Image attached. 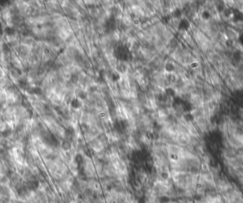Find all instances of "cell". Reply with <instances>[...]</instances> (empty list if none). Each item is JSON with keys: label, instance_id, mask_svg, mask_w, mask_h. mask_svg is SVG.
I'll return each mask as SVG.
<instances>
[{"label": "cell", "instance_id": "cell-5", "mask_svg": "<svg viewBox=\"0 0 243 203\" xmlns=\"http://www.w3.org/2000/svg\"><path fill=\"white\" fill-rule=\"evenodd\" d=\"M39 186V184H38L36 181H34V180H31L27 182L26 183V188L29 189V190H34V189H36L38 188Z\"/></svg>", "mask_w": 243, "mask_h": 203}, {"label": "cell", "instance_id": "cell-15", "mask_svg": "<svg viewBox=\"0 0 243 203\" xmlns=\"http://www.w3.org/2000/svg\"><path fill=\"white\" fill-rule=\"evenodd\" d=\"M174 14H175L176 17H179L181 16V12H180L179 9H176L174 11Z\"/></svg>", "mask_w": 243, "mask_h": 203}, {"label": "cell", "instance_id": "cell-3", "mask_svg": "<svg viewBox=\"0 0 243 203\" xmlns=\"http://www.w3.org/2000/svg\"><path fill=\"white\" fill-rule=\"evenodd\" d=\"M189 26L188 21L185 19H183L179 24V29L181 31H185Z\"/></svg>", "mask_w": 243, "mask_h": 203}, {"label": "cell", "instance_id": "cell-14", "mask_svg": "<svg viewBox=\"0 0 243 203\" xmlns=\"http://www.w3.org/2000/svg\"><path fill=\"white\" fill-rule=\"evenodd\" d=\"M78 75H73L72 76V78H71V81L73 82V83H77V82H78Z\"/></svg>", "mask_w": 243, "mask_h": 203}, {"label": "cell", "instance_id": "cell-7", "mask_svg": "<svg viewBox=\"0 0 243 203\" xmlns=\"http://www.w3.org/2000/svg\"><path fill=\"white\" fill-rule=\"evenodd\" d=\"M165 95L168 97H174L176 95V92L173 88L171 87H168L165 90Z\"/></svg>", "mask_w": 243, "mask_h": 203}, {"label": "cell", "instance_id": "cell-4", "mask_svg": "<svg viewBox=\"0 0 243 203\" xmlns=\"http://www.w3.org/2000/svg\"><path fill=\"white\" fill-rule=\"evenodd\" d=\"M81 102L78 100L77 98H73V100L70 102V105L74 109H78L81 106Z\"/></svg>", "mask_w": 243, "mask_h": 203}, {"label": "cell", "instance_id": "cell-2", "mask_svg": "<svg viewBox=\"0 0 243 203\" xmlns=\"http://www.w3.org/2000/svg\"><path fill=\"white\" fill-rule=\"evenodd\" d=\"M225 36L227 37L228 39H230L231 41H234L238 37V32H237L236 30H235L233 28H231V27H228L226 28V31H225Z\"/></svg>", "mask_w": 243, "mask_h": 203}, {"label": "cell", "instance_id": "cell-12", "mask_svg": "<svg viewBox=\"0 0 243 203\" xmlns=\"http://www.w3.org/2000/svg\"><path fill=\"white\" fill-rule=\"evenodd\" d=\"M33 93L35 95H41L42 93V90L39 87H35L33 88Z\"/></svg>", "mask_w": 243, "mask_h": 203}, {"label": "cell", "instance_id": "cell-9", "mask_svg": "<svg viewBox=\"0 0 243 203\" xmlns=\"http://www.w3.org/2000/svg\"><path fill=\"white\" fill-rule=\"evenodd\" d=\"M19 53L22 55V56H26V55L28 54V49L24 46H20V47L19 48Z\"/></svg>", "mask_w": 243, "mask_h": 203}, {"label": "cell", "instance_id": "cell-11", "mask_svg": "<svg viewBox=\"0 0 243 203\" xmlns=\"http://www.w3.org/2000/svg\"><path fill=\"white\" fill-rule=\"evenodd\" d=\"M119 78H120V76L117 72L114 73L113 74V75H112V80H113V82H117V80H119Z\"/></svg>", "mask_w": 243, "mask_h": 203}, {"label": "cell", "instance_id": "cell-13", "mask_svg": "<svg viewBox=\"0 0 243 203\" xmlns=\"http://www.w3.org/2000/svg\"><path fill=\"white\" fill-rule=\"evenodd\" d=\"M78 97H80L81 100H85L87 97V94L83 91H81L80 93L78 94Z\"/></svg>", "mask_w": 243, "mask_h": 203}, {"label": "cell", "instance_id": "cell-1", "mask_svg": "<svg viewBox=\"0 0 243 203\" xmlns=\"http://www.w3.org/2000/svg\"><path fill=\"white\" fill-rule=\"evenodd\" d=\"M116 57L117 58L123 60H128V57L130 56V52L124 46H119L116 49Z\"/></svg>", "mask_w": 243, "mask_h": 203}, {"label": "cell", "instance_id": "cell-8", "mask_svg": "<svg viewBox=\"0 0 243 203\" xmlns=\"http://www.w3.org/2000/svg\"><path fill=\"white\" fill-rule=\"evenodd\" d=\"M165 70L167 71L168 73H172L175 70V67H174V64L171 63H168L166 64Z\"/></svg>", "mask_w": 243, "mask_h": 203}, {"label": "cell", "instance_id": "cell-16", "mask_svg": "<svg viewBox=\"0 0 243 203\" xmlns=\"http://www.w3.org/2000/svg\"><path fill=\"white\" fill-rule=\"evenodd\" d=\"M2 76H3V72H2V70L0 69V78H1Z\"/></svg>", "mask_w": 243, "mask_h": 203}, {"label": "cell", "instance_id": "cell-6", "mask_svg": "<svg viewBox=\"0 0 243 203\" xmlns=\"http://www.w3.org/2000/svg\"><path fill=\"white\" fill-rule=\"evenodd\" d=\"M61 146L64 151H69L71 149V143L68 140H64L61 144Z\"/></svg>", "mask_w": 243, "mask_h": 203}, {"label": "cell", "instance_id": "cell-10", "mask_svg": "<svg viewBox=\"0 0 243 203\" xmlns=\"http://www.w3.org/2000/svg\"><path fill=\"white\" fill-rule=\"evenodd\" d=\"M2 50H3L5 55H8L11 53V49L9 48V46H8L7 43H4L3 46H2Z\"/></svg>", "mask_w": 243, "mask_h": 203}]
</instances>
